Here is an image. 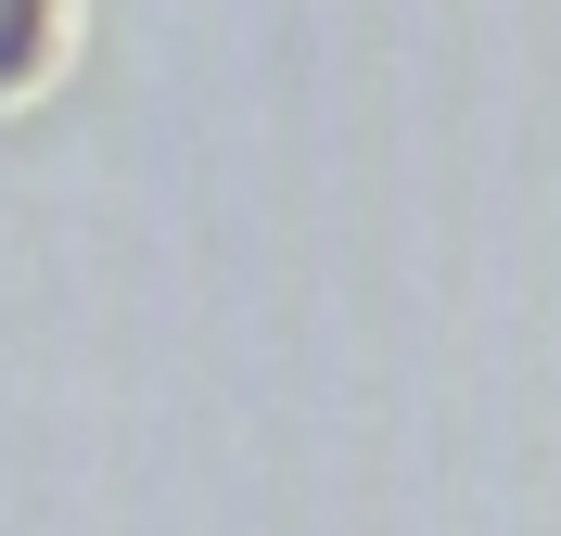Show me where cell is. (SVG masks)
<instances>
[{"label": "cell", "instance_id": "1", "mask_svg": "<svg viewBox=\"0 0 561 536\" xmlns=\"http://www.w3.org/2000/svg\"><path fill=\"white\" fill-rule=\"evenodd\" d=\"M51 38H65V0H0V103L51 65Z\"/></svg>", "mask_w": 561, "mask_h": 536}]
</instances>
